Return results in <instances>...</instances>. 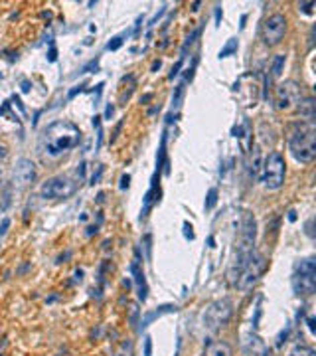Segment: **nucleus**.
I'll return each mask as SVG.
<instances>
[{
    "label": "nucleus",
    "instance_id": "obj_1",
    "mask_svg": "<svg viewBox=\"0 0 316 356\" xmlns=\"http://www.w3.org/2000/svg\"><path fill=\"white\" fill-rule=\"evenodd\" d=\"M79 139H81V131L71 121H56L44 133L45 155L51 159H58L71 150L73 146H77Z\"/></svg>",
    "mask_w": 316,
    "mask_h": 356
},
{
    "label": "nucleus",
    "instance_id": "obj_2",
    "mask_svg": "<svg viewBox=\"0 0 316 356\" xmlns=\"http://www.w3.org/2000/svg\"><path fill=\"white\" fill-rule=\"evenodd\" d=\"M289 150L298 163H312L316 157V129L312 121L294 127L289 137Z\"/></svg>",
    "mask_w": 316,
    "mask_h": 356
},
{
    "label": "nucleus",
    "instance_id": "obj_3",
    "mask_svg": "<svg viewBox=\"0 0 316 356\" xmlns=\"http://www.w3.org/2000/svg\"><path fill=\"white\" fill-rule=\"evenodd\" d=\"M285 174H287V165L281 152L273 150L267 155L261 166V182L267 190H279L285 184Z\"/></svg>",
    "mask_w": 316,
    "mask_h": 356
},
{
    "label": "nucleus",
    "instance_id": "obj_4",
    "mask_svg": "<svg viewBox=\"0 0 316 356\" xmlns=\"http://www.w3.org/2000/svg\"><path fill=\"white\" fill-rule=\"evenodd\" d=\"M294 293L298 295H312L316 289V261L312 258L302 260L296 267L293 277Z\"/></svg>",
    "mask_w": 316,
    "mask_h": 356
},
{
    "label": "nucleus",
    "instance_id": "obj_5",
    "mask_svg": "<svg viewBox=\"0 0 316 356\" xmlns=\"http://www.w3.org/2000/svg\"><path fill=\"white\" fill-rule=\"evenodd\" d=\"M263 269H265V258L253 251L249 261L245 263V267L241 269L237 281H235V283H237V289H239V291H249L253 285L257 283V279L261 277Z\"/></svg>",
    "mask_w": 316,
    "mask_h": 356
},
{
    "label": "nucleus",
    "instance_id": "obj_6",
    "mask_svg": "<svg viewBox=\"0 0 316 356\" xmlns=\"http://www.w3.org/2000/svg\"><path fill=\"white\" fill-rule=\"evenodd\" d=\"M231 313H233V305H231L229 299H220V301L212 303L207 307V311H205V317H203L205 319V327L212 329V331L224 327L227 321H229Z\"/></svg>",
    "mask_w": 316,
    "mask_h": 356
},
{
    "label": "nucleus",
    "instance_id": "obj_7",
    "mask_svg": "<svg viewBox=\"0 0 316 356\" xmlns=\"http://www.w3.org/2000/svg\"><path fill=\"white\" fill-rule=\"evenodd\" d=\"M287 32V18L283 14H273L263 22V40L267 46H277Z\"/></svg>",
    "mask_w": 316,
    "mask_h": 356
},
{
    "label": "nucleus",
    "instance_id": "obj_8",
    "mask_svg": "<svg viewBox=\"0 0 316 356\" xmlns=\"http://www.w3.org/2000/svg\"><path fill=\"white\" fill-rule=\"evenodd\" d=\"M75 190H77V184L69 178H64V176L62 178H51L42 186V198H51V200L68 198Z\"/></svg>",
    "mask_w": 316,
    "mask_h": 356
},
{
    "label": "nucleus",
    "instance_id": "obj_9",
    "mask_svg": "<svg viewBox=\"0 0 316 356\" xmlns=\"http://www.w3.org/2000/svg\"><path fill=\"white\" fill-rule=\"evenodd\" d=\"M277 107L281 111H289L300 101V87L294 81H285L277 87Z\"/></svg>",
    "mask_w": 316,
    "mask_h": 356
},
{
    "label": "nucleus",
    "instance_id": "obj_10",
    "mask_svg": "<svg viewBox=\"0 0 316 356\" xmlns=\"http://www.w3.org/2000/svg\"><path fill=\"white\" fill-rule=\"evenodd\" d=\"M36 176V168H34V163L30 159H20L16 163V168H14V182L18 186H28Z\"/></svg>",
    "mask_w": 316,
    "mask_h": 356
},
{
    "label": "nucleus",
    "instance_id": "obj_11",
    "mask_svg": "<svg viewBox=\"0 0 316 356\" xmlns=\"http://www.w3.org/2000/svg\"><path fill=\"white\" fill-rule=\"evenodd\" d=\"M245 350L251 356H271L269 348L265 346V342L259 336H255V334H249L245 338Z\"/></svg>",
    "mask_w": 316,
    "mask_h": 356
},
{
    "label": "nucleus",
    "instance_id": "obj_12",
    "mask_svg": "<svg viewBox=\"0 0 316 356\" xmlns=\"http://www.w3.org/2000/svg\"><path fill=\"white\" fill-rule=\"evenodd\" d=\"M131 271H133L135 281H136V285H138V299H140V301H146V281H144V273H142L140 267H138V256H136V260L133 261V265H131Z\"/></svg>",
    "mask_w": 316,
    "mask_h": 356
},
{
    "label": "nucleus",
    "instance_id": "obj_13",
    "mask_svg": "<svg viewBox=\"0 0 316 356\" xmlns=\"http://www.w3.org/2000/svg\"><path fill=\"white\" fill-rule=\"evenodd\" d=\"M205 356H233L231 348L226 342H209L205 348Z\"/></svg>",
    "mask_w": 316,
    "mask_h": 356
},
{
    "label": "nucleus",
    "instance_id": "obj_14",
    "mask_svg": "<svg viewBox=\"0 0 316 356\" xmlns=\"http://www.w3.org/2000/svg\"><path fill=\"white\" fill-rule=\"evenodd\" d=\"M298 109H300V115L306 119V121H312L314 119V99L312 97L300 99L298 101Z\"/></svg>",
    "mask_w": 316,
    "mask_h": 356
},
{
    "label": "nucleus",
    "instance_id": "obj_15",
    "mask_svg": "<svg viewBox=\"0 0 316 356\" xmlns=\"http://www.w3.org/2000/svg\"><path fill=\"white\" fill-rule=\"evenodd\" d=\"M172 311H176V307H174V305H162V307H158L156 311L148 313V315H146V317L142 319V323H140V325H142V329H144V327H148V325H150V323H152L154 319L162 317L164 313H172Z\"/></svg>",
    "mask_w": 316,
    "mask_h": 356
},
{
    "label": "nucleus",
    "instance_id": "obj_16",
    "mask_svg": "<svg viewBox=\"0 0 316 356\" xmlns=\"http://www.w3.org/2000/svg\"><path fill=\"white\" fill-rule=\"evenodd\" d=\"M235 49H237V40H233V38H231V40H229V42L226 44V46L222 47V52H220V58H227V56H231Z\"/></svg>",
    "mask_w": 316,
    "mask_h": 356
},
{
    "label": "nucleus",
    "instance_id": "obj_17",
    "mask_svg": "<svg viewBox=\"0 0 316 356\" xmlns=\"http://www.w3.org/2000/svg\"><path fill=\"white\" fill-rule=\"evenodd\" d=\"M216 202H218V190L212 188L207 192V200H205V210H212L214 206H216Z\"/></svg>",
    "mask_w": 316,
    "mask_h": 356
},
{
    "label": "nucleus",
    "instance_id": "obj_18",
    "mask_svg": "<svg viewBox=\"0 0 316 356\" xmlns=\"http://www.w3.org/2000/svg\"><path fill=\"white\" fill-rule=\"evenodd\" d=\"M283 66H285V56H277V58H275V64H273V75H281Z\"/></svg>",
    "mask_w": 316,
    "mask_h": 356
},
{
    "label": "nucleus",
    "instance_id": "obj_19",
    "mask_svg": "<svg viewBox=\"0 0 316 356\" xmlns=\"http://www.w3.org/2000/svg\"><path fill=\"white\" fill-rule=\"evenodd\" d=\"M291 356H314V350L312 348H308V346H296Z\"/></svg>",
    "mask_w": 316,
    "mask_h": 356
},
{
    "label": "nucleus",
    "instance_id": "obj_20",
    "mask_svg": "<svg viewBox=\"0 0 316 356\" xmlns=\"http://www.w3.org/2000/svg\"><path fill=\"white\" fill-rule=\"evenodd\" d=\"M123 46V38H113L109 44H107V49H111V52H115V49H119V47Z\"/></svg>",
    "mask_w": 316,
    "mask_h": 356
},
{
    "label": "nucleus",
    "instance_id": "obj_21",
    "mask_svg": "<svg viewBox=\"0 0 316 356\" xmlns=\"http://www.w3.org/2000/svg\"><path fill=\"white\" fill-rule=\"evenodd\" d=\"M182 93H184V83H180V85H178V89H176V95H174V101H172V105H174V107H178V105H180Z\"/></svg>",
    "mask_w": 316,
    "mask_h": 356
},
{
    "label": "nucleus",
    "instance_id": "obj_22",
    "mask_svg": "<svg viewBox=\"0 0 316 356\" xmlns=\"http://www.w3.org/2000/svg\"><path fill=\"white\" fill-rule=\"evenodd\" d=\"M312 6H314V2H300V4H298V8H300L304 14H312Z\"/></svg>",
    "mask_w": 316,
    "mask_h": 356
},
{
    "label": "nucleus",
    "instance_id": "obj_23",
    "mask_svg": "<svg viewBox=\"0 0 316 356\" xmlns=\"http://www.w3.org/2000/svg\"><path fill=\"white\" fill-rule=\"evenodd\" d=\"M144 356H152V338L150 336L144 338Z\"/></svg>",
    "mask_w": 316,
    "mask_h": 356
},
{
    "label": "nucleus",
    "instance_id": "obj_24",
    "mask_svg": "<svg viewBox=\"0 0 316 356\" xmlns=\"http://www.w3.org/2000/svg\"><path fill=\"white\" fill-rule=\"evenodd\" d=\"M184 236L188 237V239H194V232H192V226H190L188 222L184 224Z\"/></svg>",
    "mask_w": 316,
    "mask_h": 356
},
{
    "label": "nucleus",
    "instance_id": "obj_25",
    "mask_svg": "<svg viewBox=\"0 0 316 356\" xmlns=\"http://www.w3.org/2000/svg\"><path fill=\"white\" fill-rule=\"evenodd\" d=\"M129 180H131V176H129V174H125V176L121 178V188L123 190L127 188V186H129Z\"/></svg>",
    "mask_w": 316,
    "mask_h": 356
},
{
    "label": "nucleus",
    "instance_id": "obj_26",
    "mask_svg": "<svg viewBox=\"0 0 316 356\" xmlns=\"http://www.w3.org/2000/svg\"><path fill=\"white\" fill-rule=\"evenodd\" d=\"M180 68H182V58H180V62H178V64H176V66L172 68V73H170V79H174V75L178 73V70H180Z\"/></svg>",
    "mask_w": 316,
    "mask_h": 356
},
{
    "label": "nucleus",
    "instance_id": "obj_27",
    "mask_svg": "<svg viewBox=\"0 0 316 356\" xmlns=\"http://www.w3.org/2000/svg\"><path fill=\"white\" fill-rule=\"evenodd\" d=\"M162 14H164V6H162V10H160V12H158L156 16H154V18H152V20H150V24H148V26H154V24L158 22V18H160V16H162Z\"/></svg>",
    "mask_w": 316,
    "mask_h": 356
},
{
    "label": "nucleus",
    "instance_id": "obj_28",
    "mask_svg": "<svg viewBox=\"0 0 316 356\" xmlns=\"http://www.w3.org/2000/svg\"><path fill=\"white\" fill-rule=\"evenodd\" d=\"M113 111H115V109H113V105L109 103V105H107V109H105V117L109 119V117H111V115H113Z\"/></svg>",
    "mask_w": 316,
    "mask_h": 356
},
{
    "label": "nucleus",
    "instance_id": "obj_29",
    "mask_svg": "<svg viewBox=\"0 0 316 356\" xmlns=\"http://www.w3.org/2000/svg\"><path fill=\"white\" fill-rule=\"evenodd\" d=\"M306 325H308V331L314 334V319H312V317H310V319L306 321Z\"/></svg>",
    "mask_w": 316,
    "mask_h": 356
},
{
    "label": "nucleus",
    "instance_id": "obj_30",
    "mask_svg": "<svg viewBox=\"0 0 316 356\" xmlns=\"http://www.w3.org/2000/svg\"><path fill=\"white\" fill-rule=\"evenodd\" d=\"M220 20H222V6L216 8V22H220Z\"/></svg>",
    "mask_w": 316,
    "mask_h": 356
},
{
    "label": "nucleus",
    "instance_id": "obj_31",
    "mask_svg": "<svg viewBox=\"0 0 316 356\" xmlns=\"http://www.w3.org/2000/svg\"><path fill=\"white\" fill-rule=\"evenodd\" d=\"M6 228H8V220H4V222H2V230H0V234H4V230H6Z\"/></svg>",
    "mask_w": 316,
    "mask_h": 356
},
{
    "label": "nucleus",
    "instance_id": "obj_32",
    "mask_svg": "<svg viewBox=\"0 0 316 356\" xmlns=\"http://www.w3.org/2000/svg\"><path fill=\"white\" fill-rule=\"evenodd\" d=\"M4 155H6V148H4V146H2V144H0V161H2V159H4Z\"/></svg>",
    "mask_w": 316,
    "mask_h": 356
},
{
    "label": "nucleus",
    "instance_id": "obj_33",
    "mask_svg": "<svg viewBox=\"0 0 316 356\" xmlns=\"http://www.w3.org/2000/svg\"><path fill=\"white\" fill-rule=\"evenodd\" d=\"M289 220L294 222V220H296V212H289Z\"/></svg>",
    "mask_w": 316,
    "mask_h": 356
}]
</instances>
